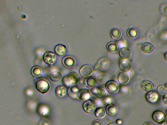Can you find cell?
I'll use <instances>...</instances> for the list:
<instances>
[{
	"instance_id": "1",
	"label": "cell",
	"mask_w": 167,
	"mask_h": 125,
	"mask_svg": "<svg viewBox=\"0 0 167 125\" xmlns=\"http://www.w3.org/2000/svg\"><path fill=\"white\" fill-rule=\"evenodd\" d=\"M35 86L39 92L43 94L47 93L50 88L48 82L43 79L38 80L35 83Z\"/></svg>"
},
{
	"instance_id": "2",
	"label": "cell",
	"mask_w": 167,
	"mask_h": 125,
	"mask_svg": "<svg viewBox=\"0 0 167 125\" xmlns=\"http://www.w3.org/2000/svg\"><path fill=\"white\" fill-rule=\"evenodd\" d=\"M153 120L158 124L165 123L167 119V116L163 112L159 110L154 112L152 114Z\"/></svg>"
},
{
	"instance_id": "3",
	"label": "cell",
	"mask_w": 167,
	"mask_h": 125,
	"mask_svg": "<svg viewBox=\"0 0 167 125\" xmlns=\"http://www.w3.org/2000/svg\"><path fill=\"white\" fill-rule=\"evenodd\" d=\"M106 87L109 92L112 94L117 93L120 89V86L115 81L111 80L107 82Z\"/></svg>"
},
{
	"instance_id": "4",
	"label": "cell",
	"mask_w": 167,
	"mask_h": 125,
	"mask_svg": "<svg viewBox=\"0 0 167 125\" xmlns=\"http://www.w3.org/2000/svg\"><path fill=\"white\" fill-rule=\"evenodd\" d=\"M43 59L45 63L50 65H53L57 60L56 55L51 52H46L43 56Z\"/></svg>"
},
{
	"instance_id": "5",
	"label": "cell",
	"mask_w": 167,
	"mask_h": 125,
	"mask_svg": "<svg viewBox=\"0 0 167 125\" xmlns=\"http://www.w3.org/2000/svg\"><path fill=\"white\" fill-rule=\"evenodd\" d=\"M96 105L94 102L91 100H89L85 102L83 105L84 110L88 113H91L96 110Z\"/></svg>"
},
{
	"instance_id": "6",
	"label": "cell",
	"mask_w": 167,
	"mask_h": 125,
	"mask_svg": "<svg viewBox=\"0 0 167 125\" xmlns=\"http://www.w3.org/2000/svg\"><path fill=\"white\" fill-rule=\"evenodd\" d=\"M91 92L97 98L99 99L103 98L105 97L107 94L106 89L103 87L93 88Z\"/></svg>"
},
{
	"instance_id": "7",
	"label": "cell",
	"mask_w": 167,
	"mask_h": 125,
	"mask_svg": "<svg viewBox=\"0 0 167 125\" xmlns=\"http://www.w3.org/2000/svg\"><path fill=\"white\" fill-rule=\"evenodd\" d=\"M67 76L68 80L72 86L77 84L80 80L79 74L76 72H71Z\"/></svg>"
},
{
	"instance_id": "8",
	"label": "cell",
	"mask_w": 167,
	"mask_h": 125,
	"mask_svg": "<svg viewBox=\"0 0 167 125\" xmlns=\"http://www.w3.org/2000/svg\"><path fill=\"white\" fill-rule=\"evenodd\" d=\"M109 62L107 59L106 58H103L98 61L96 67L98 70L103 71L106 70L109 67Z\"/></svg>"
},
{
	"instance_id": "9",
	"label": "cell",
	"mask_w": 167,
	"mask_h": 125,
	"mask_svg": "<svg viewBox=\"0 0 167 125\" xmlns=\"http://www.w3.org/2000/svg\"><path fill=\"white\" fill-rule=\"evenodd\" d=\"M79 92V89L77 87L71 86L68 88L67 94L71 98L77 100L78 98Z\"/></svg>"
},
{
	"instance_id": "10",
	"label": "cell",
	"mask_w": 167,
	"mask_h": 125,
	"mask_svg": "<svg viewBox=\"0 0 167 125\" xmlns=\"http://www.w3.org/2000/svg\"><path fill=\"white\" fill-rule=\"evenodd\" d=\"M145 98L146 100L148 102L153 103L156 102L158 100V96L156 92L152 91L146 94Z\"/></svg>"
},
{
	"instance_id": "11",
	"label": "cell",
	"mask_w": 167,
	"mask_h": 125,
	"mask_svg": "<svg viewBox=\"0 0 167 125\" xmlns=\"http://www.w3.org/2000/svg\"><path fill=\"white\" fill-rule=\"evenodd\" d=\"M93 70L90 66L86 65L83 66L80 69V75L83 78L89 76L93 73Z\"/></svg>"
},
{
	"instance_id": "12",
	"label": "cell",
	"mask_w": 167,
	"mask_h": 125,
	"mask_svg": "<svg viewBox=\"0 0 167 125\" xmlns=\"http://www.w3.org/2000/svg\"><path fill=\"white\" fill-rule=\"evenodd\" d=\"M76 62L75 59L72 57L67 56L64 57L62 60V63L64 67L70 68L73 67Z\"/></svg>"
},
{
	"instance_id": "13",
	"label": "cell",
	"mask_w": 167,
	"mask_h": 125,
	"mask_svg": "<svg viewBox=\"0 0 167 125\" xmlns=\"http://www.w3.org/2000/svg\"><path fill=\"white\" fill-rule=\"evenodd\" d=\"M141 87L144 91L149 92L153 89L154 84L152 81L149 80H146L142 82Z\"/></svg>"
},
{
	"instance_id": "14",
	"label": "cell",
	"mask_w": 167,
	"mask_h": 125,
	"mask_svg": "<svg viewBox=\"0 0 167 125\" xmlns=\"http://www.w3.org/2000/svg\"><path fill=\"white\" fill-rule=\"evenodd\" d=\"M97 81L96 78L93 77H89L85 79L84 84L87 88H93L96 86Z\"/></svg>"
},
{
	"instance_id": "15",
	"label": "cell",
	"mask_w": 167,
	"mask_h": 125,
	"mask_svg": "<svg viewBox=\"0 0 167 125\" xmlns=\"http://www.w3.org/2000/svg\"><path fill=\"white\" fill-rule=\"evenodd\" d=\"M90 97V93L89 90L87 89H81L79 91L78 99L82 101H87Z\"/></svg>"
},
{
	"instance_id": "16",
	"label": "cell",
	"mask_w": 167,
	"mask_h": 125,
	"mask_svg": "<svg viewBox=\"0 0 167 125\" xmlns=\"http://www.w3.org/2000/svg\"><path fill=\"white\" fill-rule=\"evenodd\" d=\"M97 83L100 84H104L106 83L109 79V76L105 73H100L96 76Z\"/></svg>"
},
{
	"instance_id": "17",
	"label": "cell",
	"mask_w": 167,
	"mask_h": 125,
	"mask_svg": "<svg viewBox=\"0 0 167 125\" xmlns=\"http://www.w3.org/2000/svg\"><path fill=\"white\" fill-rule=\"evenodd\" d=\"M66 48L65 46L63 45L58 44L55 47L54 52L55 54L58 56H63L66 53Z\"/></svg>"
},
{
	"instance_id": "18",
	"label": "cell",
	"mask_w": 167,
	"mask_h": 125,
	"mask_svg": "<svg viewBox=\"0 0 167 125\" xmlns=\"http://www.w3.org/2000/svg\"><path fill=\"white\" fill-rule=\"evenodd\" d=\"M37 111L38 113L41 116H47L49 112V109L46 105L41 104L37 107Z\"/></svg>"
},
{
	"instance_id": "19",
	"label": "cell",
	"mask_w": 167,
	"mask_h": 125,
	"mask_svg": "<svg viewBox=\"0 0 167 125\" xmlns=\"http://www.w3.org/2000/svg\"><path fill=\"white\" fill-rule=\"evenodd\" d=\"M106 113L110 116H114L117 113V108L115 105L110 104L107 105L106 108Z\"/></svg>"
},
{
	"instance_id": "20",
	"label": "cell",
	"mask_w": 167,
	"mask_h": 125,
	"mask_svg": "<svg viewBox=\"0 0 167 125\" xmlns=\"http://www.w3.org/2000/svg\"><path fill=\"white\" fill-rule=\"evenodd\" d=\"M66 88L63 85H59L55 88V94L58 97H64L66 94Z\"/></svg>"
},
{
	"instance_id": "21",
	"label": "cell",
	"mask_w": 167,
	"mask_h": 125,
	"mask_svg": "<svg viewBox=\"0 0 167 125\" xmlns=\"http://www.w3.org/2000/svg\"><path fill=\"white\" fill-rule=\"evenodd\" d=\"M118 80L120 84L124 85L128 83L129 77L128 75L125 72H121L119 75Z\"/></svg>"
},
{
	"instance_id": "22",
	"label": "cell",
	"mask_w": 167,
	"mask_h": 125,
	"mask_svg": "<svg viewBox=\"0 0 167 125\" xmlns=\"http://www.w3.org/2000/svg\"><path fill=\"white\" fill-rule=\"evenodd\" d=\"M120 68L121 70L123 72L126 73L130 70L131 66L128 61L123 60L120 62Z\"/></svg>"
},
{
	"instance_id": "23",
	"label": "cell",
	"mask_w": 167,
	"mask_h": 125,
	"mask_svg": "<svg viewBox=\"0 0 167 125\" xmlns=\"http://www.w3.org/2000/svg\"><path fill=\"white\" fill-rule=\"evenodd\" d=\"M141 49L142 51L145 53L149 54L153 51L154 47L150 43L145 42L142 45Z\"/></svg>"
},
{
	"instance_id": "24",
	"label": "cell",
	"mask_w": 167,
	"mask_h": 125,
	"mask_svg": "<svg viewBox=\"0 0 167 125\" xmlns=\"http://www.w3.org/2000/svg\"><path fill=\"white\" fill-rule=\"evenodd\" d=\"M31 73L32 76L35 78L40 77L42 74V69L40 67L35 66L32 68Z\"/></svg>"
},
{
	"instance_id": "25",
	"label": "cell",
	"mask_w": 167,
	"mask_h": 125,
	"mask_svg": "<svg viewBox=\"0 0 167 125\" xmlns=\"http://www.w3.org/2000/svg\"><path fill=\"white\" fill-rule=\"evenodd\" d=\"M120 57L124 60H127L130 57L131 52L128 49L123 48L120 50Z\"/></svg>"
},
{
	"instance_id": "26",
	"label": "cell",
	"mask_w": 167,
	"mask_h": 125,
	"mask_svg": "<svg viewBox=\"0 0 167 125\" xmlns=\"http://www.w3.org/2000/svg\"><path fill=\"white\" fill-rule=\"evenodd\" d=\"M62 75L59 72L54 71L52 73L50 76L51 80L54 82L60 81L62 78Z\"/></svg>"
},
{
	"instance_id": "27",
	"label": "cell",
	"mask_w": 167,
	"mask_h": 125,
	"mask_svg": "<svg viewBox=\"0 0 167 125\" xmlns=\"http://www.w3.org/2000/svg\"><path fill=\"white\" fill-rule=\"evenodd\" d=\"M95 116L98 118H102L105 116L106 112L103 108H98L95 111Z\"/></svg>"
},
{
	"instance_id": "28",
	"label": "cell",
	"mask_w": 167,
	"mask_h": 125,
	"mask_svg": "<svg viewBox=\"0 0 167 125\" xmlns=\"http://www.w3.org/2000/svg\"><path fill=\"white\" fill-rule=\"evenodd\" d=\"M111 36L114 40H118L121 37V31L119 29L114 28L111 32Z\"/></svg>"
},
{
	"instance_id": "29",
	"label": "cell",
	"mask_w": 167,
	"mask_h": 125,
	"mask_svg": "<svg viewBox=\"0 0 167 125\" xmlns=\"http://www.w3.org/2000/svg\"><path fill=\"white\" fill-rule=\"evenodd\" d=\"M108 51L111 53H114L116 52L117 50V46L115 43L110 42L107 45Z\"/></svg>"
},
{
	"instance_id": "30",
	"label": "cell",
	"mask_w": 167,
	"mask_h": 125,
	"mask_svg": "<svg viewBox=\"0 0 167 125\" xmlns=\"http://www.w3.org/2000/svg\"><path fill=\"white\" fill-rule=\"evenodd\" d=\"M128 36L131 39L135 38L138 35V32L135 29L130 28L127 32Z\"/></svg>"
},
{
	"instance_id": "31",
	"label": "cell",
	"mask_w": 167,
	"mask_h": 125,
	"mask_svg": "<svg viewBox=\"0 0 167 125\" xmlns=\"http://www.w3.org/2000/svg\"><path fill=\"white\" fill-rule=\"evenodd\" d=\"M157 92L158 94L160 95H165L167 92V89L165 87L164 85H161L157 88Z\"/></svg>"
},
{
	"instance_id": "32",
	"label": "cell",
	"mask_w": 167,
	"mask_h": 125,
	"mask_svg": "<svg viewBox=\"0 0 167 125\" xmlns=\"http://www.w3.org/2000/svg\"><path fill=\"white\" fill-rule=\"evenodd\" d=\"M50 121L47 118H43L39 122L38 125H50Z\"/></svg>"
},
{
	"instance_id": "33",
	"label": "cell",
	"mask_w": 167,
	"mask_h": 125,
	"mask_svg": "<svg viewBox=\"0 0 167 125\" xmlns=\"http://www.w3.org/2000/svg\"><path fill=\"white\" fill-rule=\"evenodd\" d=\"M63 83L64 86L67 87H71L72 85L69 83V81L68 80L67 76L64 77L63 80Z\"/></svg>"
},
{
	"instance_id": "34",
	"label": "cell",
	"mask_w": 167,
	"mask_h": 125,
	"mask_svg": "<svg viewBox=\"0 0 167 125\" xmlns=\"http://www.w3.org/2000/svg\"><path fill=\"white\" fill-rule=\"evenodd\" d=\"M103 100L105 103L109 104H110L112 101V99L109 96L105 97Z\"/></svg>"
},
{
	"instance_id": "35",
	"label": "cell",
	"mask_w": 167,
	"mask_h": 125,
	"mask_svg": "<svg viewBox=\"0 0 167 125\" xmlns=\"http://www.w3.org/2000/svg\"><path fill=\"white\" fill-rule=\"evenodd\" d=\"M93 125H103V124L101 121L96 120L94 121Z\"/></svg>"
},
{
	"instance_id": "36",
	"label": "cell",
	"mask_w": 167,
	"mask_h": 125,
	"mask_svg": "<svg viewBox=\"0 0 167 125\" xmlns=\"http://www.w3.org/2000/svg\"><path fill=\"white\" fill-rule=\"evenodd\" d=\"M163 102L166 105H167V93L165 94L163 98Z\"/></svg>"
},
{
	"instance_id": "37",
	"label": "cell",
	"mask_w": 167,
	"mask_h": 125,
	"mask_svg": "<svg viewBox=\"0 0 167 125\" xmlns=\"http://www.w3.org/2000/svg\"><path fill=\"white\" fill-rule=\"evenodd\" d=\"M116 123L117 124H120L122 123V121L120 119H117L116 121Z\"/></svg>"
},
{
	"instance_id": "38",
	"label": "cell",
	"mask_w": 167,
	"mask_h": 125,
	"mask_svg": "<svg viewBox=\"0 0 167 125\" xmlns=\"http://www.w3.org/2000/svg\"><path fill=\"white\" fill-rule=\"evenodd\" d=\"M164 57L166 60L167 61V52H166L165 53Z\"/></svg>"
},
{
	"instance_id": "39",
	"label": "cell",
	"mask_w": 167,
	"mask_h": 125,
	"mask_svg": "<svg viewBox=\"0 0 167 125\" xmlns=\"http://www.w3.org/2000/svg\"><path fill=\"white\" fill-rule=\"evenodd\" d=\"M143 125H152L149 123H146L143 124Z\"/></svg>"
},
{
	"instance_id": "40",
	"label": "cell",
	"mask_w": 167,
	"mask_h": 125,
	"mask_svg": "<svg viewBox=\"0 0 167 125\" xmlns=\"http://www.w3.org/2000/svg\"><path fill=\"white\" fill-rule=\"evenodd\" d=\"M158 125H167L165 123H163L161 124H159Z\"/></svg>"
},
{
	"instance_id": "41",
	"label": "cell",
	"mask_w": 167,
	"mask_h": 125,
	"mask_svg": "<svg viewBox=\"0 0 167 125\" xmlns=\"http://www.w3.org/2000/svg\"><path fill=\"white\" fill-rule=\"evenodd\" d=\"M108 125H117L116 124L112 123L109 124Z\"/></svg>"
},
{
	"instance_id": "42",
	"label": "cell",
	"mask_w": 167,
	"mask_h": 125,
	"mask_svg": "<svg viewBox=\"0 0 167 125\" xmlns=\"http://www.w3.org/2000/svg\"><path fill=\"white\" fill-rule=\"evenodd\" d=\"M164 86H165V87L167 89V83H166L165 85H164Z\"/></svg>"
},
{
	"instance_id": "43",
	"label": "cell",
	"mask_w": 167,
	"mask_h": 125,
	"mask_svg": "<svg viewBox=\"0 0 167 125\" xmlns=\"http://www.w3.org/2000/svg\"><path fill=\"white\" fill-rule=\"evenodd\" d=\"M166 115H167V110L166 111Z\"/></svg>"
}]
</instances>
